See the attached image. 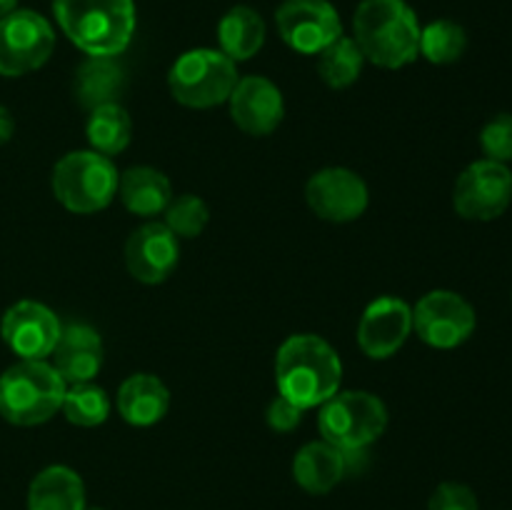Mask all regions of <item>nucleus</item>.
<instances>
[{
    "instance_id": "nucleus-19",
    "label": "nucleus",
    "mask_w": 512,
    "mask_h": 510,
    "mask_svg": "<svg viewBox=\"0 0 512 510\" xmlns=\"http://www.w3.org/2000/svg\"><path fill=\"white\" fill-rule=\"evenodd\" d=\"M118 413L135 428H150L160 423L170 408V390L160 378L150 373H135L123 380L118 390Z\"/></svg>"
},
{
    "instance_id": "nucleus-14",
    "label": "nucleus",
    "mask_w": 512,
    "mask_h": 510,
    "mask_svg": "<svg viewBox=\"0 0 512 510\" xmlns=\"http://www.w3.org/2000/svg\"><path fill=\"white\" fill-rule=\"evenodd\" d=\"M413 333V308L403 298L383 295L365 308L358 323V345L368 358L388 360Z\"/></svg>"
},
{
    "instance_id": "nucleus-6",
    "label": "nucleus",
    "mask_w": 512,
    "mask_h": 510,
    "mask_svg": "<svg viewBox=\"0 0 512 510\" xmlns=\"http://www.w3.org/2000/svg\"><path fill=\"white\" fill-rule=\"evenodd\" d=\"M118 168L95 150H75L55 163L53 195L70 213L90 215L108 208L118 193Z\"/></svg>"
},
{
    "instance_id": "nucleus-27",
    "label": "nucleus",
    "mask_w": 512,
    "mask_h": 510,
    "mask_svg": "<svg viewBox=\"0 0 512 510\" xmlns=\"http://www.w3.org/2000/svg\"><path fill=\"white\" fill-rule=\"evenodd\" d=\"M110 408V395L105 393L100 385H95L93 380L90 383H75L65 388L63 398V413L65 418L73 425H80V428H95V425H103L108 420Z\"/></svg>"
},
{
    "instance_id": "nucleus-33",
    "label": "nucleus",
    "mask_w": 512,
    "mask_h": 510,
    "mask_svg": "<svg viewBox=\"0 0 512 510\" xmlns=\"http://www.w3.org/2000/svg\"><path fill=\"white\" fill-rule=\"evenodd\" d=\"M13 10H18V0H0V18L10 15Z\"/></svg>"
},
{
    "instance_id": "nucleus-32",
    "label": "nucleus",
    "mask_w": 512,
    "mask_h": 510,
    "mask_svg": "<svg viewBox=\"0 0 512 510\" xmlns=\"http://www.w3.org/2000/svg\"><path fill=\"white\" fill-rule=\"evenodd\" d=\"M13 130H15V120L10 115V110L5 105H0V145L8 143L13 138Z\"/></svg>"
},
{
    "instance_id": "nucleus-13",
    "label": "nucleus",
    "mask_w": 512,
    "mask_h": 510,
    "mask_svg": "<svg viewBox=\"0 0 512 510\" xmlns=\"http://www.w3.org/2000/svg\"><path fill=\"white\" fill-rule=\"evenodd\" d=\"M58 315L35 300H18L5 310L0 335L20 360H48L60 338Z\"/></svg>"
},
{
    "instance_id": "nucleus-15",
    "label": "nucleus",
    "mask_w": 512,
    "mask_h": 510,
    "mask_svg": "<svg viewBox=\"0 0 512 510\" xmlns=\"http://www.w3.org/2000/svg\"><path fill=\"white\" fill-rule=\"evenodd\" d=\"M230 118L253 138L273 133L285 118V100L278 85L263 75H245L238 80L228 98Z\"/></svg>"
},
{
    "instance_id": "nucleus-21",
    "label": "nucleus",
    "mask_w": 512,
    "mask_h": 510,
    "mask_svg": "<svg viewBox=\"0 0 512 510\" xmlns=\"http://www.w3.org/2000/svg\"><path fill=\"white\" fill-rule=\"evenodd\" d=\"M73 93L88 113L100 105L120 103V95L125 93L123 65L118 58H85L75 70Z\"/></svg>"
},
{
    "instance_id": "nucleus-28",
    "label": "nucleus",
    "mask_w": 512,
    "mask_h": 510,
    "mask_svg": "<svg viewBox=\"0 0 512 510\" xmlns=\"http://www.w3.org/2000/svg\"><path fill=\"white\" fill-rule=\"evenodd\" d=\"M165 228L175 238H198L210 220V210L198 195H178L165 208Z\"/></svg>"
},
{
    "instance_id": "nucleus-20",
    "label": "nucleus",
    "mask_w": 512,
    "mask_h": 510,
    "mask_svg": "<svg viewBox=\"0 0 512 510\" xmlns=\"http://www.w3.org/2000/svg\"><path fill=\"white\" fill-rule=\"evenodd\" d=\"M118 195L125 208L140 218H155L165 213L173 200V188L163 170L150 165H135L118 178Z\"/></svg>"
},
{
    "instance_id": "nucleus-29",
    "label": "nucleus",
    "mask_w": 512,
    "mask_h": 510,
    "mask_svg": "<svg viewBox=\"0 0 512 510\" xmlns=\"http://www.w3.org/2000/svg\"><path fill=\"white\" fill-rule=\"evenodd\" d=\"M480 148L485 158L508 165L512 160V113H498L480 130Z\"/></svg>"
},
{
    "instance_id": "nucleus-2",
    "label": "nucleus",
    "mask_w": 512,
    "mask_h": 510,
    "mask_svg": "<svg viewBox=\"0 0 512 510\" xmlns=\"http://www.w3.org/2000/svg\"><path fill=\"white\" fill-rule=\"evenodd\" d=\"M420 20L405 0H360L353 15V40L365 63L398 70L420 55Z\"/></svg>"
},
{
    "instance_id": "nucleus-25",
    "label": "nucleus",
    "mask_w": 512,
    "mask_h": 510,
    "mask_svg": "<svg viewBox=\"0 0 512 510\" xmlns=\"http://www.w3.org/2000/svg\"><path fill=\"white\" fill-rule=\"evenodd\" d=\"M363 65L365 55L360 53L358 43L348 38V35H340L323 53H318L320 80L333 90L350 88L360 78V73H363Z\"/></svg>"
},
{
    "instance_id": "nucleus-22",
    "label": "nucleus",
    "mask_w": 512,
    "mask_h": 510,
    "mask_svg": "<svg viewBox=\"0 0 512 510\" xmlns=\"http://www.w3.org/2000/svg\"><path fill=\"white\" fill-rule=\"evenodd\" d=\"M28 510H85L83 478L68 465H48L30 480Z\"/></svg>"
},
{
    "instance_id": "nucleus-4",
    "label": "nucleus",
    "mask_w": 512,
    "mask_h": 510,
    "mask_svg": "<svg viewBox=\"0 0 512 510\" xmlns=\"http://www.w3.org/2000/svg\"><path fill=\"white\" fill-rule=\"evenodd\" d=\"M65 388L48 360H18L0 375V418L20 428L48 423L63 408Z\"/></svg>"
},
{
    "instance_id": "nucleus-31",
    "label": "nucleus",
    "mask_w": 512,
    "mask_h": 510,
    "mask_svg": "<svg viewBox=\"0 0 512 510\" xmlns=\"http://www.w3.org/2000/svg\"><path fill=\"white\" fill-rule=\"evenodd\" d=\"M300 420H303V410L295 403H290V400H285L283 395H278L268 405V413H265V423L275 433H290V430L298 428Z\"/></svg>"
},
{
    "instance_id": "nucleus-9",
    "label": "nucleus",
    "mask_w": 512,
    "mask_h": 510,
    "mask_svg": "<svg viewBox=\"0 0 512 510\" xmlns=\"http://www.w3.org/2000/svg\"><path fill=\"white\" fill-rule=\"evenodd\" d=\"M512 203V170L495 160H475L458 175L453 188V208L465 220L500 218Z\"/></svg>"
},
{
    "instance_id": "nucleus-11",
    "label": "nucleus",
    "mask_w": 512,
    "mask_h": 510,
    "mask_svg": "<svg viewBox=\"0 0 512 510\" xmlns=\"http://www.w3.org/2000/svg\"><path fill=\"white\" fill-rule=\"evenodd\" d=\"M275 28L290 50L318 55L343 35L340 13L330 0H283L275 10Z\"/></svg>"
},
{
    "instance_id": "nucleus-17",
    "label": "nucleus",
    "mask_w": 512,
    "mask_h": 510,
    "mask_svg": "<svg viewBox=\"0 0 512 510\" xmlns=\"http://www.w3.org/2000/svg\"><path fill=\"white\" fill-rule=\"evenodd\" d=\"M103 340L98 330L85 323L63 325L55 350L50 353L53 368L63 378L65 385L90 383L103 368Z\"/></svg>"
},
{
    "instance_id": "nucleus-12",
    "label": "nucleus",
    "mask_w": 512,
    "mask_h": 510,
    "mask_svg": "<svg viewBox=\"0 0 512 510\" xmlns=\"http://www.w3.org/2000/svg\"><path fill=\"white\" fill-rule=\"evenodd\" d=\"M308 208L328 223H353L368 210V185L348 168H323L305 185Z\"/></svg>"
},
{
    "instance_id": "nucleus-10",
    "label": "nucleus",
    "mask_w": 512,
    "mask_h": 510,
    "mask_svg": "<svg viewBox=\"0 0 512 510\" xmlns=\"http://www.w3.org/2000/svg\"><path fill=\"white\" fill-rule=\"evenodd\" d=\"M475 325V308L455 290H430L413 308V330L430 348H458L470 340Z\"/></svg>"
},
{
    "instance_id": "nucleus-7",
    "label": "nucleus",
    "mask_w": 512,
    "mask_h": 510,
    "mask_svg": "<svg viewBox=\"0 0 512 510\" xmlns=\"http://www.w3.org/2000/svg\"><path fill=\"white\" fill-rule=\"evenodd\" d=\"M238 80V68L228 55L213 48H195L175 60L168 73V88L185 108L205 110L228 103Z\"/></svg>"
},
{
    "instance_id": "nucleus-26",
    "label": "nucleus",
    "mask_w": 512,
    "mask_h": 510,
    "mask_svg": "<svg viewBox=\"0 0 512 510\" xmlns=\"http://www.w3.org/2000/svg\"><path fill=\"white\" fill-rule=\"evenodd\" d=\"M468 50V33L460 23L440 18L420 28V55L433 65L458 63Z\"/></svg>"
},
{
    "instance_id": "nucleus-3",
    "label": "nucleus",
    "mask_w": 512,
    "mask_h": 510,
    "mask_svg": "<svg viewBox=\"0 0 512 510\" xmlns=\"http://www.w3.org/2000/svg\"><path fill=\"white\" fill-rule=\"evenodd\" d=\"M55 23L88 58H118L135 35V0H53Z\"/></svg>"
},
{
    "instance_id": "nucleus-8",
    "label": "nucleus",
    "mask_w": 512,
    "mask_h": 510,
    "mask_svg": "<svg viewBox=\"0 0 512 510\" xmlns=\"http://www.w3.org/2000/svg\"><path fill=\"white\" fill-rule=\"evenodd\" d=\"M55 50V30L35 10L18 8L0 18V75L20 78L43 68Z\"/></svg>"
},
{
    "instance_id": "nucleus-30",
    "label": "nucleus",
    "mask_w": 512,
    "mask_h": 510,
    "mask_svg": "<svg viewBox=\"0 0 512 510\" xmlns=\"http://www.w3.org/2000/svg\"><path fill=\"white\" fill-rule=\"evenodd\" d=\"M428 510H480L478 495L465 483H440L428 500Z\"/></svg>"
},
{
    "instance_id": "nucleus-1",
    "label": "nucleus",
    "mask_w": 512,
    "mask_h": 510,
    "mask_svg": "<svg viewBox=\"0 0 512 510\" xmlns=\"http://www.w3.org/2000/svg\"><path fill=\"white\" fill-rule=\"evenodd\" d=\"M343 363L333 345L313 333L290 335L275 355L278 395L300 410L320 408L340 390Z\"/></svg>"
},
{
    "instance_id": "nucleus-16",
    "label": "nucleus",
    "mask_w": 512,
    "mask_h": 510,
    "mask_svg": "<svg viewBox=\"0 0 512 510\" xmlns=\"http://www.w3.org/2000/svg\"><path fill=\"white\" fill-rule=\"evenodd\" d=\"M180 258L178 238L165 228V223H143L133 230L125 243V265L135 280L145 285H158L173 275Z\"/></svg>"
},
{
    "instance_id": "nucleus-23",
    "label": "nucleus",
    "mask_w": 512,
    "mask_h": 510,
    "mask_svg": "<svg viewBox=\"0 0 512 510\" xmlns=\"http://www.w3.org/2000/svg\"><path fill=\"white\" fill-rule=\"evenodd\" d=\"M218 43L233 63L250 60L265 45V20L250 5H233L218 23Z\"/></svg>"
},
{
    "instance_id": "nucleus-18",
    "label": "nucleus",
    "mask_w": 512,
    "mask_h": 510,
    "mask_svg": "<svg viewBox=\"0 0 512 510\" xmlns=\"http://www.w3.org/2000/svg\"><path fill=\"white\" fill-rule=\"evenodd\" d=\"M355 455L363 453H343L325 440H313L295 453V483L310 495H328L350 473Z\"/></svg>"
},
{
    "instance_id": "nucleus-24",
    "label": "nucleus",
    "mask_w": 512,
    "mask_h": 510,
    "mask_svg": "<svg viewBox=\"0 0 512 510\" xmlns=\"http://www.w3.org/2000/svg\"><path fill=\"white\" fill-rule=\"evenodd\" d=\"M85 135H88L90 150L105 155V158H113V155H120L130 145L133 120H130L128 110L120 103L100 105V108L90 110Z\"/></svg>"
},
{
    "instance_id": "nucleus-34",
    "label": "nucleus",
    "mask_w": 512,
    "mask_h": 510,
    "mask_svg": "<svg viewBox=\"0 0 512 510\" xmlns=\"http://www.w3.org/2000/svg\"><path fill=\"white\" fill-rule=\"evenodd\" d=\"M85 510H103V508H85Z\"/></svg>"
},
{
    "instance_id": "nucleus-5",
    "label": "nucleus",
    "mask_w": 512,
    "mask_h": 510,
    "mask_svg": "<svg viewBox=\"0 0 512 510\" xmlns=\"http://www.w3.org/2000/svg\"><path fill=\"white\" fill-rule=\"evenodd\" d=\"M318 428L343 453H365L388 428V408L368 390H338L320 405Z\"/></svg>"
}]
</instances>
